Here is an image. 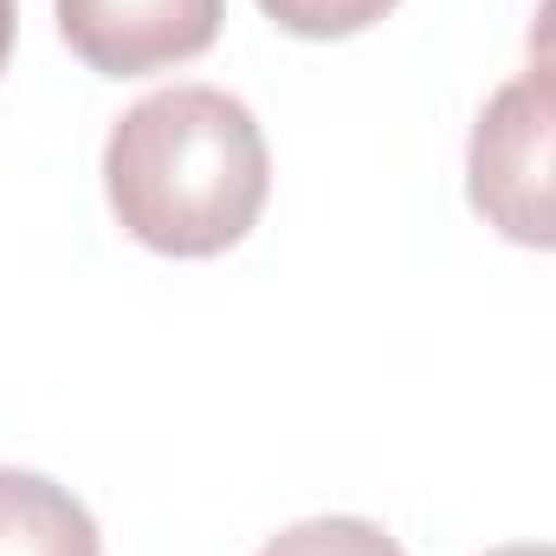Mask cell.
I'll use <instances>...</instances> for the list:
<instances>
[{"instance_id": "6da1fadb", "label": "cell", "mask_w": 556, "mask_h": 556, "mask_svg": "<svg viewBox=\"0 0 556 556\" xmlns=\"http://www.w3.org/2000/svg\"><path fill=\"white\" fill-rule=\"evenodd\" d=\"M273 155L260 117L214 85L149 91L104 142L117 227L168 260H214L260 227Z\"/></svg>"}, {"instance_id": "7a4b0ae2", "label": "cell", "mask_w": 556, "mask_h": 556, "mask_svg": "<svg viewBox=\"0 0 556 556\" xmlns=\"http://www.w3.org/2000/svg\"><path fill=\"white\" fill-rule=\"evenodd\" d=\"M466 201L511 247L556 253V85L525 72L498 85L466 142Z\"/></svg>"}, {"instance_id": "3957f363", "label": "cell", "mask_w": 556, "mask_h": 556, "mask_svg": "<svg viewBox=\"0 0 556 556\" xmlns=\"http://www.w3.org/2000/svg\"><path fill=\"white\" fill-rule=\"evenodd\" d=\"M65 46L104 72V78H142L201 59L220 39L227 0H52Z\"/></svg>"}, {"instance_id": "277c9868", "label": "cell", "mask_w": 556, "mask_h": 556, "mask_svg": "<svg viewBox=\"0 0 556 556\" xmlns=\"http://www.w3.org/2000/svg\"><path fill=\"white\" fill-rule=\"evenodd\" d=\"M0 556H104V538L65 485L0 466Z\"/></svg>"}, {"instance_id": "5b68a950", "label": "cell", "mask_w": 556, "mask_h": 556, "mask_svg": "<svg viewBox=\"0 0 556 556\" xmlns=\"http://www.w3.org/2000/svg\"><path fill=\"white\" fill-rule=\"evenodd\" d=\"M260 556H408V551L369 518H304V525L278 531Z\"/></svg>"}, {"instance_id": "8992f818", "label": "cell", "mask_w": 556, "mask_h": 556, "mask_svg": "<svg viewBox=\"0 0 556 556\" xmlns=\"http://www.w3.org/2000/svg\"><path fill=\"white\" fill-rule=\"evenodd\" d=\"M266 20L298 33V39H350L369 33L382 13H395V0H260Z\"/></svg>"}, {"instance_id": "52a82bcc", "label": "cell", "mask_w": 556, "mask_h": 556, "mask_svg": "<svg viewBox=\"0 0 556 556\" xmlns=\"http://www.w3.org/2000/svg\"><path fill=\"white\" fill-rule=\"evenodd\" d=\"M531 72L556 85V0H538V20H531Z\"/></svg>"}, {"instance_id": "ba28073f", "label": "cell", "mask_w": 556, "mask_h": 556, "mask_svg": "<svg viewBox=\"0 0 556 556\" xmlns=\"http://www.w3.org/2000/svg\"><path fill=\"white\" fill-rule=\"evenodd\" d=\"M7 52H13V0H0V72H7Z\"/></svg>"}, {"instance_id": "9c48e42d", "label": "cell", "mask_w": 556, "mask_h": 556, "mask_svg": "<svg viewBox=\"0 0 556 556\" xmlns=\"http://www.w3.org/2000/svg\"><path fill=\"white\" fill-rule=\"evenodd\" d=\"M485 556H556V544H505V551H485Z\"/></svg>"}]
</instances>
